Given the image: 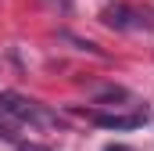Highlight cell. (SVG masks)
Masks as SVG:
<instances>
[{"label": "cell", "instance_id": "cell-1", "mask_svg": "<svg viewBox=\"0 0 154 151\" xmlns=\"http://www.w3.org/2000/svg\"><path fill=\"white\" fill-rule=\"evenodd\" d=\"M0 108L11 115L14 122H25V126H32V130H54V126H61V119L54 112H47L43 104L22 97V94H14V90H4V94H0Z\"/></svg>", "mask_w": 154, "mask_h": 151}, {"label": "cell", "instance_id": "cell-2", "mask_svg": "<svg viewBox=\"0 0 154 151\" xmlns=\"http://www.w3.org/2000/svg\"><path fill=\"white\" fill-rule=\"evenodd\" d=\"M100 18H104V25H111V29H151L147 14H140V11H133V7H125V4L104 7Z\"/></svg>", "mask_w": 154, "mask_h": 151}, {"label": "cell", "instance_id": "cell-3", "mask_svg": "<svg viewBox=\"0 0 154 151\" xmlns=\"http://www.w3.org/2000/svg\"><path fill=\"white\" fill-rule=\"evenodd\" d=\"M93 122L104 126V130H136V126L147 122V112H143V115H108V112H97Z\"/></svg>", "mask_w": 154, "mask_h": 151}, {"label": "cell", "instance_id": "cell-4", "mask_svg": "<svg viewBox=\"0 0 154 151\" xmlns=\"http://www.w3.org/2000/svg\"><path fill=\"white\" fill-rule=\"evenodd\" d=\"M0 137H4V140H11V144H18V148H25V144L14 137V119L4 112V108H0Z\"/></svg>", "mask_w": 154, "mask_h": 151}, {"label": "cell", "instance_id": "cell-5", "mask_svg": "<svg viewBox=\"0 0 154 151\" xmlns=\"http://www.w3.org/2000/svg\"><path fill=\"white\" fill-rule=\"evenodd\" d=\"M108 151H133V148H125V144H111Z\"/></svg>", "mask_w": 154, "mask_h": 151}, {"label": "cell", "instance_id": "cell-6", "mask_svg": "<svg viewBox=\"0 0 154 151\" xmlns=\"http://www.w3.org/2000/svg\"><path fill=\"white\" fill-rule=\"evenodd\" d=\"M54 4H68V0H54Z\"/></svg>", "mask_w": 154, "mask_h": 151}]
</instances>
